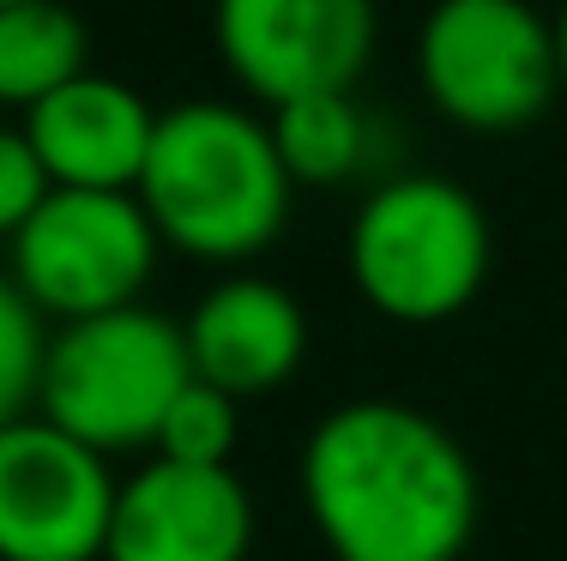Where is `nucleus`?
<instances>
[{"label":"nucleus","mask_w":567,"mask_h":561,"mask_svg":"<svg viewBox=\"0 0 567 561\" xmlns=\"http://www.w3.org/2000/svg\"><path fill=\"white\" fill-rule=\"evenodd\" d=\"M157 110L110 73H79L55 97L24 110V139L43 157L49 187H91V194H133L152 157Z\"/></svg>","instance_id":"9b49d317"},{"label":"nucleus","mask_w":567,"mask_h":561,"mask_svg":"<svg viewBox=\"0 0 567 561\" xmlns=\"http://www.w3.org/2000/svg\"><path fill=\"white\" fill-rule=\"evenodd\" d=\"M549 31H556V66H561V85H567V0H561L556 19H549Z\"/></svg>","instance_id":"f3484780"},{"label":"nucleus","mask_w":567,"mask_h":561,"mask_svg":"<svg viewBox=\"0 0 567 561\" xmlns=\"http://www.w3.org/2000/svg\"><path fill=\"white\" fill-rule=\"evenodd\" d=\"M224 66L260 103L350 91L374 55V0H212Z\"/></svg>","instance_id":"6e6552de"},{"label":"nucleus","mask_w":567,"mask_h":561,"mask_svg":"<svg viewBox=\"0 0 567 561\" xmlns=\"http://www.w3.org/2000/svg\"><path fill=\"white\" fill-rule=\"evenodd\" d=\"M416 79L465 133L532 127L561 91L556 31L525 0H435L416 31Z\"/></svg>","instance_id":"39448f33"},{"label":"nucleus","mask_w":567,"mask_h":561,"mask_svg":"<svg viewBox=\"0 0 567 561\" xmlns=\"http://www.w3.org/2000/svg\"><path fill=\"white\" fill-rule=\"evenodd\" d=\"M266 127H272V145L290 181L332 187L369 164V115L357 110L350 91H315V97L278 103Z\"/></svg>","instance_id":"ddd939ff"},{"label":"nucleus","mask_w":567,"mask_h":561,"mask_svg":"<svg viewBox=\"0 0 567 561\" xmlns=\"http://www.w3.org/2000/svg\"><path fill=\"white\" fill-rule=\"evenodd\" d=\"M254 496L229 465L145 459L115 484L103 561H248Z\"/></svg>","instance_id":"1a4fd4ad"},{"label":"nucleus","mask_w":567,"mask_h":561,"mask_svg":"<svg viewBox=\"0 0 567 561\" xmlns=\"http://www.w3.org/2000/svg\"><path fill=\"white\" fill-rule=\"evenodd\" d=\"M290 187L260 115L194 97L157 115L133 194L164 248L206 266H248L290 224Z\"/></svg>","instance_id":"f03ea898"},{"label":"nucleus","mask_w":567,"mask_h":561,"mask_svg":"<svg viewBox=\"0 0 567 561\" xmlns=\"http://www.w3.org/2000/svg\"><path fill=\"white\" fill-rule=\"evenodd\" d=\"M241 440V405L224 398L218 386L187 381L182 398L169 405L164 429L152 440V459H175V465H229Z\"/></svg>","instance_id":"4468645a"},{"label":"nucleus","mask_w":567,"mask_h":561,"mask_svg":"<svg viewBox=\"0 0 567 561\" xmlns=\"http://www.w3.org/2000/svg\"><path fill=\"white\" fill-rule=\"evenodd\" d=\"M302 507L332 561H458L483 477L447 423L404 398H350L302 447Z\"/></svg>","instance_id":"f257e3e1"},{"label":"nucleus","mask_w":567,"mask_h":561,"mask_svg":"<svg viewBox=\"0 0 567 561\" xmlns=\"http://www.w3.org/2000/svg\"><path fill=\"white\" fill-rule=\"evenodd\" d=\"M91 73V31L66 0L0 7V110H37Z\"/></svg>","instance_id":"f8f14e48"},{"label":"nucleus","mask_w":567,"mask_h":561,"mask_svg":"<svg viewBox=\"0 0 567 561\" xmlns=\"http://www.w3.org/2000/svg\"><path fill=\"white\" fill-rule=\"evenodd\" d=\"M187 381L194 368H187L182 320L133 302V309L49 332L37 417L115 459V453L152 447Z\"/></svg>","instance_id":"20e7f679"},{"label":"nucleus","mask_w":567,"mask_h":561,"mask_svg":"<svg viewBox=\"0 0 567 561\" xmlns=\"http://www.w3.org/2000/svg\"><path fill=\"white\" fill-rule=\"evenodd\" d=\"M0 7H24V0H0Z\"/></svg>","instance_id":"a211bd4d"},{"label":"nucleus","mask_w":567,"mask_h":561,"mask_svg":"<svg viewBox=\"0 0 567 561\" xmlns=\"http://www.w3.org/2000/svg\"><path fill=\"white\" fill-rule=\"evenodd\" d=\"M43 351H49V320L19 297L0 272V429L37 411V381H43Z\"/></svg>","instance_id":"2eb2a0df"},{"label":"nucleus","mask_w":567,"mask_h":561,"mask_svg":"<svg viewBox=\"0 0 567 561\" xmlns=\"http://www.w3.org/2000/svg\"><path fill=\"white\" fill-rule=\"evenodd\" d=\"M489 211L453 176H386L350 218V284L381 320L441 326L483 297L489 278Z\"/></svg>","instance_id":"7ed1b4c3"},{"label":"nucleus","mask_w":567,"mask_h":561,"mask_svg":"<svg viewBox=\"0 0 567 561\" xmlns=\"http://www.w3.org/2000/svg\"><path fill=\"white\" fill-rule=\"evenodd\" d=\"M182 339H187L194 381L218 386L236 405L290 386L296 368L308 363L302 302H296V290H284L278 278H260V272L218 278L194 302V314L182 320Z\"/></svg>","instance_id":"9d476101"},{"label":"nucleus","mask_w":567,"mask_h":561,"mask_svg":"<svg viewBox=\"0 0 567 561\" xmlns=\"http://www.w3.org/2000/svg\"><path fill=\"white\" fill-rule=\"evenodd\" d=\"M157 242L140 194L49 187V199L12 236V284L43 320L73 326L133 309L157 272Z\"/></svg>","instance_id":"423d86ee"},{"label":"nucleus","mask_w":567,"mask_h":561,"mask_svg":"<svg viewBox=\"0 0 567 561\" xmlns=\"http://www.w3.org/2000/svg\"><path fill=\"white\" fill-rule=\"evenodd\" d=\"M103 453L31 417L0 429V561H103L115 513Z\"/></svg>","instance_id":"0eeeda50"},{"label":"nucleus","mask_w":567,"mask_h":561,"mask_svg":"<svg viewBox=\"0 0 567 561\" xmlns=\"http://www.w3.org/2000/svg\"><path fill=\"white\" fill-rule=\"evenodd\" d=\"M49 199V176H43V157L31 152L24 127H0V236H19L24 218Z\"/></svg>","instance_id":"dca6fc26"}]
</instances>
